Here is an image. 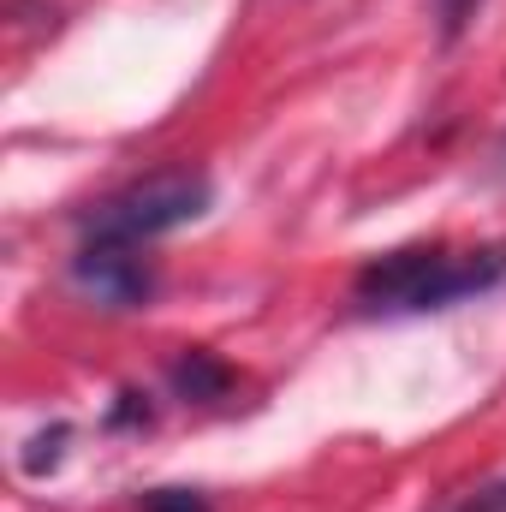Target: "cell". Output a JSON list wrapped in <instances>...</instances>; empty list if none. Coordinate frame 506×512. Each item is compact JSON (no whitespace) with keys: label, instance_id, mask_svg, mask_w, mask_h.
<instances>
[{"label":"cell","instance_id":"cell-1","mask_svg":"<svg viewBox=\"0 0 506 512\" xmlns=\"http://www.w3.org/2000/svg\"><path fill=\"white\" fill-rule=\"evenodd\" d=\"M506 280V245H411L387 251L358 274V304L370 316H417L477 298Z\"/></svg>","mask_w":506,"mask_h":512},{"label":"cell","instance_id":"cell-2","mask_svg":"<svg viewBox=\"0 0 506 512\" xmlns=\"http://www.w3.org/2000/svg\"><path fill=\"white\" fill-rule=\"evenodd\" d=\"M209 179L197 167H161L149 179H137L126 191H114L108 203H96L84 215V239H108V245H149L185 221H197L209 209Z\"/></svg>","mask_w":506,"mask_h":512},{"label":"cell","instance_id":"cell-3","mask_svg":"<svg viewBox=\"0 0 506 512\" xmlns=\"http://www.w3.org/2000/svg\"><path fill=\"white\" fill-rule=\"evenodd\" d=\"M72 274H78V286H84L96 304H114V310L149 298V268L137 262V245L90 239V245L78 251V262H72Z\"/></svg>","mask_w":506,"mask_h":512},{"label":"cell","instance_id":"cell-4","mask_svg":"<svg viewBox=\"0 0 506 512\" xmlns=\"http://www.w3.org/2000/svg\"><path fill=\"white\" fill-rule=\"evenodd\" d=\"M483 0H435V18H441V30L447 36H459L465 24H471V12H477Z\"/></svg>","mask_w":506,"mask_h":512},{"label":"cell","instance_id":"cell-5","mask_svg":"<svg viewBox=\"0 0 506 512\" xmlns=\"http://www.w3.org/2000/svg\"><path fill=\"white\" fill-rule=\"evenodd\" d=\"M149 512H203V501L185 495V489H155L149 495Z\"/></svg>","mask_w":506,"mask_h":512},{"label":"cell","instance_id":"cell-6","mask_svg":"<svg viewBox=\"0 0 506 512\" xmlns=\"http://www.w3.org/2000/svg\"><path fill=\"white\" fill-rule=\"evenodd\" d=\"M453 512H506V483H489L483 495H471L465 507H453Z\"/></svg>","mask_w":506,"mask_h":512}]
</instances>
